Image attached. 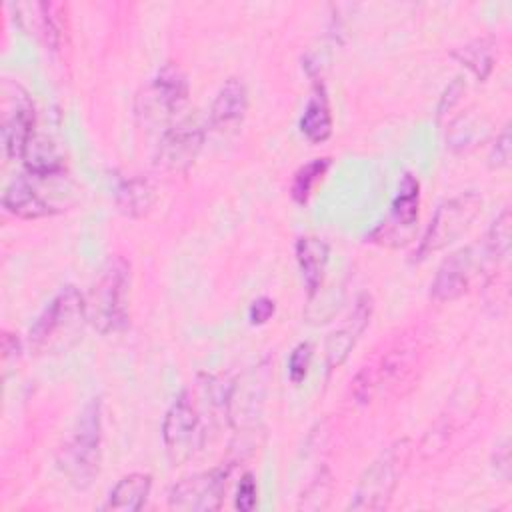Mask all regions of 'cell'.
I'll list each match as a JSON object with an SVG mask.
<instances>
[{"label":"cell","mask_w":512,"mask_h":512,"mask_svg":"<svg viewBox=\"0 0 512 512\" xmlns=\"http://www.w3.org/2000/svg\"><path fill=\"white\" fill-rule=\"evenodd\" d=\"M84 318L100 334H114L130 318V264L110 258L84 294Z\"/></svg>","instance_id":"cell-1"},{"label":"cell","mask_w":512,"mask_h":512,"mask_svg":"<svg viewBox=\"0 0 512 512\" xmlns=\"http://www.w3.org/2000/svg\"><path fill=\"white\" fill-rule=\"evenodd\" d=\"M102 460V404L100 398H92L74 424L72 436L58 452V466L68 480L86 488L98 476Z\"/></svg>","instance_id":"cell-2"},{"label":"cell","mask_w":512,"mask_h":512,"mask_svg":"<svg viewBox=\"0 0 512 512\" xmlns=\"http://www.w3.org/2000/svg\"><path fill=\"white\" fill-rule=\"evenodd\" d=\"M410 456H412V442L408 438H402L390 444L362 472L348 508L368 510V512L386 510L404 470L408 468Z\"/></svg>","instance_id":"cell-3"},{"label":"cell","mask_w":512,"mask_h":512,"mask_svg":"<svg viewBox=\"0 0 512 512\" xmlns=\"http://www.w3.org/2000/svg\"><path fill=\"white\" fill-rule=\"evenodd\" d=\"M204 440L206 432L198 406L194 402V394L190 390H182L174 398L162 420V442L166 448V456L174 466H180L198 448H202Z\"/></svg>","instance_id":"cell-4"},{"label":"cell","mask_w":512,"mask_h":512,"mask_svg":"<svg viewBox=\"0 0 512 512\" xmlns=\"http://www.w3.org/2000/svg\"><path fill=\"white\" fill-rule=\"evenodd\" d=\"M482 210V196L476 192H462L446 202H442L428 228L426 234L418 246V258H426L432 252H438L458 240L470 224L476 220V216Z\"/></svg>","instance_id":"cell-5"},{"label":"cell","mask_w":512,"mask_h":512,"mask_svg":"<svg viewBox=\"0 0 512 512\" xmlns=\"http://www.w3.org/2000/svg\"><path fill=\"white\" fill-rule=\"evenodd\" d=\"M80 320H86L84 294H80L74 286H64L30 326V348L38 354L50 350L56 342H60V334H70Z\"/></svg>","instance_id":"cell-6"},{"label":"cell","mask_w":512,"mask_h":512,"mask_svg":"<svg viewBox=\"0 0 512 512\" xmlns=\"http://www.w3.org/2000/svg\"><path fill=\"white\" fill-rule=\"evenodd\" d=\"M418 206H420V182L412 174H404L398 192L390 204L386 220H382L368 236L366 242L400 248L408 244L414 236L418 224Z\"/></svg>","instance_id":"cell-7"},{"label":"cell","mask_w":512,"mask_h":512,"mask_svg":"<svg viewBox=\"0 0 512 512\" xmlns=\"http://www.w3.org/2000/svg\"><path fill=\"white\" fill-rule=\"evenodd\" d=\"M230 466H216L176 482L168 492V506L186 512L218 510L224 500Z\"/></svg>","instance_id":"cell-8"},{"label":"cell","mask_w":512,"mask_h":512,"mask_svg":"<svg viewBox=\"0 0 512 512\" xmlns=\"http://www.w3.org/2000/svg\"><path fill=\"white\" fill-rule=\"evenodd\" d=\"M2 96H4V112H2V144L4 152L10 160L22 158L30 138L36 134L34 124V104L26 90L18 84L4 82L2 84Z\"/></svg>","instance_id":"cell-9"},{"label":"cell","mask_w":512,"mask_h":512,"mask_svg":"<svg viewBox=\"0 0 512 512\" xmlns=\"http://www.w3.org/2000/svg\"><path fill=\"white\" fill-rule=\"evenodd\" d=\"M202 142V126L192 120H182L162 134L156 150V164L170 172H184L194 164Z\"/></svg>","instance_id":"cell-10"},{"label":"cell","mask_w":512,"mask_h":512,"mask_svg":"<svg viewBox=\"0 0 512 512\" xmlns=\"http://www.w3.org/2000/svg\"><path fill=\"white\" fill-rule=\"evenodd\" d=\"M188 92H190V86H188L186 74L182 72L180 66L168 62L156 72L146 94L140 96L142 100L140 110L144 114L156 112V114L172 116L188 100Z\"/></svg>","instance_id":"cell-11"},{"label":"cell","mask_w":512,"mask_h":512,"mask_svg":"<svg viewBox=\"0 0 512 512\" xmlns=\"http://www.w3.org/2000/svg\"><path fill=\"white\" fill-rule=\"evenodd\" d=\"M474 276L472 248H460L452 252L436 270L430 284V296L436 302H452L468 292Z\"/></svg>","instance_id":"cell-12"},{"label":"cell","mask_w":512,"mask_h":512,"mask_svg":"<svg viewBox=\"0 0 512 512\" xmlns=\"http://www.w3.org/2000/svg\"><path fill=\"white\" fill-rule=\"evenodd\" d=\"M372 316V300L364 294L358 298L352 314L348 316L346 324L334 330L326 340V366L328 370H336L344 364L348 354L352 352L354 344L358 342L360 334L366 330Z\"/></svg>","instance_id":"cell-13"},{"label":"cell","mask_w":512,"mask_h":512,"mask_svg":"<svg viewBox=\"0 0 512 512\" xmlns=\"http://www.w3.org/2000/svg\"><path fill=\"white\" fill-rule=\"evenodd\" d=\"M2 206L24 220H38L56 214V206H52L26 176H18L12 180L2 194Z\"/></svg>","instance_id":"cell-14"},{"label":"cell","mask_w":512,"mask_h":512,"mask_svg":"<svg viewBox=\"0 0 512 512\" xmlns=\"http://www.w3.org/2000/svg\"><path fill=\"white\" fill-rule=\"evenodd\" d=\"M248 110V90L242 80L228 78L210 108V126L216 130H226L238 126Z\"/></svg>","instance_id":"cell-15"},{"label":"cell","mask_w":512,"mask_h":512,"mask_svg":"<svg viewBox=\"0 0 512 512\" xmlns=\"http://www.w3.org/2000/svg\"><path fill=\"white\" fill-rule=\"evenodd\" d=\"M328 252V244L316 236H300L296 240V260L310 300L322 286L324 270L328 264Z\"/></svg>","instance_id":"cell-16"},{"label":"cell","mask_w":512,"mask_h":512,"mask_svg":"<svg viewBox=\"0 0 512 512\" xmlns=\"http://www.w3.org/2000/svg\"><path fill=\"white\" fill-rule=\"evenodd\" d=\"M152 490V476L146 472H132L122 476L110 490L104 510L116 512H138Z\"/></svg>","instance_id":"cell-17"},{"label":"cell","mask_w":512,"mask_h":512,"mask_svg":"<svg viewBox=\"0 0 512 512\" xmlns=\"http://www.w3.org/2000/svg\"><path fill=\"white\" fill-rule=\"evenodd\" d=\"M298 126H300V132L314 144H320L330 138L334 120H332V110H330V102L324 86H316L314 94L308 98Z\"/></svg>","instance_id":"cell-18"},{"label":"cell","mask_w":512,"mask_h":512,"mask_svg":"<svg viewBox=\"0 0 512 512\" xmlns=\"http://www.w3.org/2000/svg\"><path fill=\"white\" fill-rule=\"evenodd\" d=\"M154 200H156L154 186L144 176L124 178L116 188V204L120 212L130 218H140L148 214Z\"/></svg>","instance_id":"cell-19"},{"label":"cell","mask_w":512,"mask_h":512,"mask_svg":"<svg viewBox=\"0 0 512 512\" xmlns=\"http://www.w3.org/2000/svg\"><path fill=\"white\" fill-rule=\"evenodd\" d=\"M30 172V176L36 178H48L62 172V156L58 154L56 146L40 134H34L20 158Z\"/></svg>","instance_id":"cell-20"},{"label":"cell","mask_w":512,"mask_h":512,"mask_svg":"<svg viewBox=\"0 0 512 512\" xmlns=\"http://www.w3.org/2000/svg\"><path fill=\"white\" fill-rule=\"evenodd\" d=\"M328 166H330V158L324 156V158H314L296 170L292 184H290V196L296 204L308 202L314 186L322 180Z\"/></svg>","instance_id":"cell-21"},{"label":"cell","mask_w":512,"mask_h":512,"mask_svg":"<svg viewBox=\"0 0 512 512\" xmlns=\"http://www.w3.org/2000/svg\"><path fill=\"white\" fill-rule=\"evenodd\" d=\"M452 56L462 64L466 66L478 80H486L488 74L492 72V50L490 46L484 42V40H474V42H468L460 48H456L452 52Z\"/></svg>","instance_id":"cell-22"},{"label":"cell","mask_w":512,"mask_h":512,"mask_svg":"<svg viewBox=\"0 0 512 512\" xmlns=\"http://www.w3.org/2000/svg\"><path fill=\"white\" fill-rule=\"evenodd\" d=\"M510 224H512V216L510 210L504 208L492 222L488 234H486V254L492 256L494 260H504L510 254Z\"/></svg>","instance_id":"cell-23"},{"label":"cell","mask_w":512,"mask_h":512,"mask_svg":"<svg viewBox=\"0 0 512 512\" xmlns=\"http://www.w3.org/2000/svg\"><path fill=\"white\" fill-rule=\"evenodd\" d=\"M312 362V344L300 342L288 356V376L294 384H300L310 368Z\"/></svg>","instance_id":"cell-24"},{"label":"cell","mask_w":512,"mask_h":512,"mask_svg":"<svg viewBox=\"0 0 512 512\" xmlns=\"http://www.w3.org/2000/svg\"><path fill=\"white\" fill-rule=\"evenodd\" d=\"M258 502V486H256V478L248 472L242 476L238 490H236V498H234V506L240 512H252L256 508Z\"/></svg>","instance_id":"cell-25"},{"label":"cell","mask_w":512,"mask_h":512,"mask_svg":"<svg viewBox=\"0 0 512 512\" xmlns=\"http://www.w3.org/2000/svg\"><path fill=\"white\" fill-rule=\"evenodd\" d=\"M308 490L314 492V496L312 494H302V502L298 504V508H310V510L324 508L320 498H324L328 502V494H330V476H328V472L314 478V482L308 486Z\"/></svg>","instance_id":"cell-26"},{"label":"cell","mask_w":512,"mask_h":512,"mask_svg":"<svg viewBox=\"0 0 512 512\" xmlns=\"http://www.w3.org/2000/svg\"><path fill=\"white\" fill-rule=\"evenodd\" d=\"M510 154H512V136H510V126L506 124L502 132L496 136L494 146L490 150V166L492 168H504L510 164Z\"/></svg>","instance_id":"cell-27"},{"label":"cell","mask_w":512,"mask_h":512,"mask_svg":"<svg viewBox=\"0 0 512 512\" xmlns=\"http://www.w3.org/2000/svg\"><path fill=\"white\" fill-rule=\"evenodd\" d=\"M274 310H276V304L272 298H266V296L256 298L248 308V320L250 324H264L272 318Z\"/></svg>","instance_id":"cell-28"},{"label":"cell","mask_w":512,"mask_h":512,"mask_svg":"<svg viewBox=\"0 0 512 512\" xmlns=\"http://www.w3.org/2000/svg\"><path fill=\"white\" fill-rule=\"evenodd\" d=\"M2 356H4V364H8L10 358H18L20 356V340L16 334L4 332L2 334Z\"/></svg>","instance_id":"cell-29"},{"label":"cell","mask_w":512,"mask_h":512,"mask_svg":"<svg viewBox=\"0 0 512 512\" xmlns=\"http://www.w3.org/2000/svg\"><path fill=\"white\" fill-rule=\"evenodd\" d=\"M494 458H496V462H500L498 466H496V472L502 468V476L504 478H508V472H510V450H508V440H504L502 442V446H498L496 448V454H494Z\"/></svg>","instance_id":"cell-30"}]
</instances>
